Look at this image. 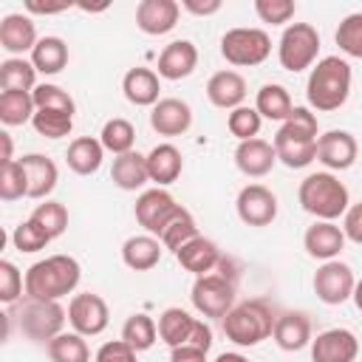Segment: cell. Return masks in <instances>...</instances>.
<instances>
[{"label":"cell","mask_w":362,"mask_h":362,"mask_svg":"<svg viewBox=\"0 0 362 362\" xmlns=\"http://www.w3.org/2000/svg\"><path fill=\"white\" fill-rule=\"evenodd\" d=\"M68 322L82 337H99L110 322V308L99 294L79 291L68 303Z\"/></svg>","instance_id":"obj_12"},{"label":"cell","mask_w":362,"mask_h":362,"mask_svg":"<svg viewBox=\"0 0 362 362\" xmlns=\"http://www.w3.org/2000/svg\"><path fill=\"white\" fill-rule=\"evenodd\" d=\"M274 320H277L274 308L266 300L255 297V300L235 303V308L221 320V328H223L226 339L235 342L238 348H255L272 337Z\"/></svg>","instance_id":"obj_4"},{"label":"cell","mask_w":362,"mask_h":362,"mask_svg":"<svg viewBox=\"0 0 362 362\" xmlns=\"http://www.w3.org/2000/svg\"><path fill=\"white\" fill-rule=\"evenodd\" d=\"M28 221H34L54 240V238H59L68 229V209H65V204L48 198V201H42V204L34 206V212L28 215Z\"/></svg>","instance_id":"obj_39"},{"label":"cell","mask_w":362,"mask_h":362,"mask_svg":"<svg viewBox=\"0 0 362 362\" xmlns=\"http://www.w3.org/2000/svg\"><path fill=\"white\" fill-rule=\"evenodd\" d=\"M351 300H354V305L362 311V280H356V286H354V297H351Z\"/></svg>","instance_id":"obj_57"},{"label":"cell","mask_w":362,"mask_h":362,"mask_svg":"<svg viewBox=\"0 0 362 362\" xmlns=\"http://www.w3.org/2000/svg\"><path fill=\"white\" fill-rule=\"evenodd\" d=\"M122 93L136 107H153L161 93V76L153 68H130L122 76Z\"/></svg>","instance_id":"obj_26"},{"label":"cell","mask_w":362,"mask_h":362,"mask_svg":"<svg viewBox=\"0 0 362 362\" xmlns=\"http://www.w3.org/2000/svg\"><path fill=\"white\" fill-rule=\"evenodd\" d=\"M34 105H37V110H62V113H71V116L76 113L74 96L65 88L54 85V82H40L34 88Z\"/></svg>","instance_id":"obj_43"},{"label":"cell","mask_w":362,"mask_h":362,"mask_svg":"<svg viewBox=\"0 0 362 362\" xmlns=\"http://www.w3.org/2000/svg\"><path fill=\"white\" fill-rule=\"evenodd\" d=\"M31 127L42 139H65L74 130V116L62 110H37L31 119Z\"/></svg>","instance_id":"obj_41"},{"label":"cell","mask_w":362,"mask_h":362,"mask_svg":"<svg viewBox=\"0 0 362 362\" xmlns=\"http://www.w3.org/2000/svg\"><path fill=\"white\" fill-rule=\"evenodd\" d=\"M20 164L28 178V198L48 201V195L57 189V181H59V170H57L54 158H48L45 153H25L20 158Z\"/></svg>","instance_id":"obj_22"},{"label":"cell","mask_w":362,"mask_h":362,"mask_svg":"<svg viewBox=\"0 0 362 362\" xmlns=\"http://www.w3.org/2000/svg\"><path fill=\"white\" fill-rule=\"evenodd\" d=\"M150 127L158 133V136H184L189 127H192V107L178 99V96H167V99H158L153 107H150Z\"/></svg>","instance_id":"obj_17"},{"label":"cell","mask_w":362,"mask_h":362,"mask_svg":"<svg viewBox=\"0 0 362 362\" xmlns=\"http://www.w3.org/2000/svg\"><path fill=\"white\" fill-rule=\"evenodd\" d=\"M272 339L286 354H294V351L308 348L311 339H314L311 337V320H308V314L305 311H283V314H277Z\"/></svg>","instance_id":"obj_20"},{"label":"cell","mask_w":362,"mask_h":362,"mask_svg":"<svg viewBox=\"0 0 362 362\" xmlns=\"http://www.w3.org/2000/svg\"><path fill=\"white\" fill-rule=\"evenodd\" d=\"M354 286H356L354 269L348 263H342L339 257L322 263L314 272V280H311V288H314L317 300L325 303V305H342V303H348L354 297Z\"/></svg>","instance_id":"obj_11"},{"label":"cell","mask_w":362,"mask_h":362,"mask_svg":"<svg viewBox=\"0 0 362 362\" xmlns=\"http://www.w3.org/2000/svg\"><path fill=\"white\" fill-rule=\"evenodd\" d=\"M206 99L221 110H235L246 99V79L238 71H215L206 79Z\"/></svg>","instance_id":"obj_25"},{"label":"cell","mask_w":362,"mask_h":362,"mask_svg":"<svg viewBox=\"0 0 362 362\" xmlns=\"http://www.w3.org/2000/svg\"><path fill=\"white\" fill-rule=\"evenodd\" d=\"M206 354L209 351H201L195 345H181V348H170V362H209Z\"/></svg>","instance_id":"obj_53"},{"label":"cell","mask_w":362,"mask_h":362,"mask_svg":"<svg viewBox=\"0 0 362 362\" xmlns=\"http://www.w3.org/2000/svg\"><path fill=\"white\" fill-rule=\"evenodd\" d=\"M158 339L170 348L195 345L201 351H209L212 348V328L206 325V320L192 317L187 308L170 305L158 314Z\"/></svg>","instance_id":"obj_5"},{"label":"cell","mask_w":362,"mask_h":362,"mask_svg":"<svg viewBox=\"0 0 362 362\" xmlns=\"http://www.w3.org/2000/svg\"><path fill=\"white\" fill-rule=\"evenodd\" d=\"M356 156H359V144H356V136L348 130H325L317 139V161L328 173L351 170Z\"/></svg>","instance_id":"obj_14"},{"label":"cell","mask_w":362,"mask_h":362,"mask_svg":"<svg viewBox=\"0 0 362 362\" xmlns=\"http://www.w3.org/2000/svg\"><path fill=\"white\" fill-rule=\"evenodd\" d=\"M277 133H280V136H288V139H311V141H317V139H320L317 113H314L311 107H294L291 116L280 124Z\"/></svg>","instance_id":"obj_44"},{"label":"cell","mask_w":362,"mask_h":362,"mask_svg":"<svg viewBox=\"0 0 362 362\" xmlns=\"http://www.w3.org/2000/svg\"><path fill=\"white\" fill-rule=\"evenodd\" d=\"M255 110H257L263 119L283 124V122L291 116L294 102H291V93H288L283 85L266 82V85H260V90H257V96H255Z\"/></svg>","instance_id":"obj_32"},{"label":"cell","mask_w":362,"mask_h":362,"mask_svg":"<svg viewBox=\"0 0 362 362\" xmlns=\"http://www.w3.org/2000/svg\"><path fill=\"white\" fill-rule=\"evenodd\" d=\"M277 164V153L274 144L266 139H249V141H238L235 147V167L246 175V178H263L272 173V167Z\"/></svg>","instance_id":"obj_21"},{"label":"cell","mask_w":362,"mask_h":362,"mask_svg":"<svg viewBox=\"0 0 362 362\" xmlns=\"http://www.w3.org/2000/svg\"><path fill=\"white\" fill-rule=\"evenodd\" d=\"M48 243H51V238H48L34 221H23V223H17L14 232H11V246H14L20 255H34V252L45 249Z\"/></svg>","instance_id":"obj_48"},{"label":"cell","mask_w":362,"mask_h":362,"mask_svg":"<svg viewBox=\"0 0 362 362\" xmlns=\"http://www.w3.org/2000/svg\"><path fill=\"white\" fill-rule=\"evenodd\" d=\"M178 14L181 3L175 0H141L136 6V25L150 37H161L178 25Z\"/></svg>","instance_id":"obj_19"},{"label":"cell","mask_w":362,"mask_h":362,"mask_svg":"<svg viewBox=\"0 0 362 362\" xmlns=\"http://www.w3.org/2000/svg\"><path fill=\"white\" fill-rule=\"evenodd\" d=\"M235 209L246 226H269L277 218V195L263 184H246L235 198Z\"/></svg>","instance_id":"obj_13"},{"label":"cell","mask_w":362,"mask_h":362,"mask_svg":"<svg viewBox=\"0 0 362 362\" xmlns=\"http://www.w3.org/2000/svg\"><path fill=\"white\" fill-rule=\"evenodd\" d=\"M161 252H164V243L156 238V235H130L124 243H122V263L133 272H150L158 266L161 260Z\"/></svg>","instance_id":"obj_28"},{"label":"cell","mask_w":362,"mask_h":362,"mask_svg":"<svg viewBox=\"0 0 362 362\" xmlns=\"http://www.w3.org/2000/svg\"><path fill=\"white\" fill-rule=\"evenodd\" d=\"M351 82H354V71H351L348 59H342L337 54L317 59V65L311 68L308 82H305L308 107L320 110V113L339 110L351 96Z\"/></svg>","instance_id":"obj_1"},{"label":"cell","mask_w":362,"mask_h":362,"mask_svg":"<svg viewBox=\"0 0 362 362\" xmlns=\"http://www.w3.org/2000/svg\"><path fill=\"white\" fill-rule=\"evenodd\" d=\"M195 68H198V48H195L192 40L167 42L161 48V54H158V62H156V74L161 79H170V82L187 79Z\"/></svg>","instance_id":"obj_18"},{"label":"cell","mask_w":362,"mask_h":362,"mask_svg":"<svg viewBox=\"0 0 362 362\" xmlns=\"http://www.w3.org/2000/svg\"><path fill=\"white\" fill-rule=\"evenodd\" d=\"M110 181H113L119 189H124V192H136V189H141V187L150 181V173H147V156H141L139 150L113 156Z\"/></svg>","instance_id":"obj_29"},{"label":"cell","mask_w":362,"mask_h":362,"mask_svg":"<svg viewBox=\"0 0 362 362\" xmlns=\"http://www.w3.org/2000/svg\"><path fill=\"white\" fill-rule=\"evenodd\" d=\"M99 141L107 153L113 156H122V153H130L133 144H136V127L122 119V116H113L102 124V133H99Z\"/></svg>","instance_id":"obj_38"},{"label":"cell","mask_w":362,"mask_h":362,"mask_svg":"<svg viewBox=\"0 0 362 362\" xmlns=\"http://www.w3.org/2000/svg\"><path fill=\"white\" fill-rule=\"evenodd\" d=\"M93 362H139V354L124 339H110L96 351Z\"/></svg>","instance_id":"obj_50"},{"label":"cell","mask_w":362,"mask_h":362,"mask_svg":"<svg viewBox=\"0 0 362 362\" xmlns=\"http://www.w3.org/2000/svg\"><path fill=\"white\" fill-rule=\"evenodd\" d=\"M189 300L204 320H223L235 308V277L223 272L195 277Z\"/></svg>","instance_id":"obj_8"},{"label":"cell","mask_w":362,"mask_h":362,"mask_svg":"<svg viewBox=\"0 0 362 362\" xmlns=\"http://www.w3.org/2000/svg\"><path fill=\"white\" fill-rule=\"evenodd\" d=\"M31 65L37 68V74H45V76L59 74L68 65V42L57 34L40 37V42L31 51Z\"/></svg>","instance_id":"obj_31"},{"label":"cell","mask_w":362,"mask_h":362,"mask_svg":"<svg viewBox=\"0 0 362 362\" xmlns=\"http://www.w3.org/2000/svg\"><path fill=\"white\" fill-rule=\"evenodd\" d=\"M272 144H274L277 161L286 164L288 170H303L317 158V141L311 139H288V136L274 133Z\"/></svg>","instance_id":"obj_33"},{"label":"cell","mask_w":362,"mask_h":362,"mask_svg":"<svg viewBox=\"0 0 362 362\" xmlns=\"http://www.w3.org/2000/svg\"><path fill=\"white\" fill-rule=\"evenodd\" d=\"M297 201L303 212L314 215L317 221H337L339 215L348 212L351 206V192L348 187L328 170L308 173L300 187H297Z\"/></svg>","instance_id":"obj_3"},{"label":"cell","mask_w":362,"mask_h":362,"mask_svg":"<svg viewBox=\"0 0 362 362\" xmlns=\"http://www.w3.org/2000/svg\"><path fill=\"white\" fill-rule=\"evenodd\" d=\"M181 170H184V156L175 144L161 141L147 153V173H150V181L156 187L175 184L181 178Z\"/></svg>","instance_id":"obj_27"},{"label":"cell","mask_w":362,"mask_h":362,"mask_svg":"<svg viewBox=\"0 0 362 362\" xmlns=\"http://www.w3.org/2000/svg\"><path fill=\"white\" fill-rule=\"evenodd\" d=\"M65 320H68V311L59 305V300L23 297V305H20V331L28 339L48 345L57 334H62Z\"/></svg>","instance_id":"obj_9"},{"label":"cell","mask_w":362,"mask_h":362,"mask_svg":"<svg viewBox=\"0 0 362 362\" xmlns=\"http://www.w3.org/2000/svg\"><path fill=\"white\" fill-rule=\"evenodd\" d=\"M345 240L348 238H345L342 226H337L334 221H314L303 235V249L308 257L328 263V260L339 257V252L345 249Z\"/></svg>","instance_id":"obj_16"},{"label":"cell","mask_w":362,"mask_h":362,"mask_svg":"<svg viewBox=\"0 0 362 362\" xmlns=\"http://www.w3.org/2000/svg\"><path fill=\"white\" fill-rule=\"evenodd\" d=\"M175 260L181 263L184 272H189L195 277H204V274H212L215 266H221L223 255H221V249H218L215 240L198 235V238H192L187 246H181L175 252Z\"/></svg>","instance_id":"obj_24"},{"label":"cell","mask_w":362,"mask_h":362,"mask_svg":"<svg viewBox=\"0 0 362 362\" xmlns=\"http://www.w3.org/2000/svg\"><path fill=\"white\" fill-rule=\"evenodd\" d=\"M192 238H198V223H195V218L189 215V209H181L170 223H167V229L161 232V243H164V249H170L173 255L181 249V246H187Z\"/></svg>","instance_id":"obj_40"},{"label":"cell","mask_w":362,"mask_h":362,"mask_svg":"<svg viewBox=\"0 0 362 362\" xmlns=\"http://www.w3.org/2000/svg\"><path fill=\"white\" fill-rule=\"evenodd\" d=\"M0 88L3 90H28L34 93L37 88V68L31 59L23 57H8L0 62Z\"/></svg>","instance_id":"obj_36"},{"label":"cell","mask_w":362,"mask_h":362,"mask_svg":"<svg viewBox=\"0 0 362 362\" xmlns=\"http://www.w3.org/2000/svg\"><path fill=\"white\" fill-rule=\"evenodd\" d=\"M37 42V25L28 14H6L0 20V48L8 51L11 57H23L25 51L31 54Z\"/></svg>","instance_id":"obj_23"},{"label":"cell","mask_w":362,"mask_h":362,"mask_svg":"<svg viewBox=\"0 0 362 362\" xmlns=\"http://www.w3.org/2000/svg\"><path fill=\"white\" fill-rule=\"evenodd\" d=\"M45 351H48V359L51 362H90V348H88L85 337L76 334V331L57 334L45 345Z\"/></svg>","instance_id":"obj_37"},{"label":"cell","mask_w":362,"mask_h":362,"mask_svg":"<svg viewBox=\"0 0 362 362\" xmlns=\"http://www.w3.org/2000/svg\"><path fill=\"white\" fill-rule=\"evenodd\" d=\"M215 362H249V359L243 354H238V351H223V354L215 356Z\"/></svg>","instance_id":"obj_56"},{"label":"cell","mask_w":362,"mask_h":362,"mask_svg":"<svg viewBox=\"0 0 362 362\" xmlns=\"http://www.w3.org/2000/svg\"><path fill=\"white\" fill-rule=\"evenodd\" d=\"M23 297H25V274L11 260H0V303L14 305Z\"/></svg>","instance_id":"obj_47"},{"label":"cell","mask_w":362,"mask_h":362,"mask_svg":"<svg viewBox=\"0 0 362 362\" xmlns=\"http://www.w3.org/2000/svg\"><path fill=\"white\" fill-rule=\"evenodd\" d=\"M37 113L34 93L28 90H0V122L6 127H17L31 122Z\"/></svg>","instance_id":"obj_35"},{"label":"cell","mask_w":362,"mask_h":362,"mask_svg":"<svg viewBox=\"0 0 362 362\" xmlns=\"http://www.w3.org/2000/svg\"><path fill=\"white\" fill-rule=\"evenodd\" d=\"M339 51L345 57H354V59H362V11H354L348 14L339 25H337V34H334Z\"/></svg>","instance_id":"obj_45"},{"label":"cell","mask_w":362,"mask_h":362,"mask_svg":"<svg viewBox=\"0 0 362 362\" xmlns=\"http://www.w3.org/2000/svg\"><path fill=\"white\" fill-rule=\"evenodd\" d=\"M65 8H71V3H57V6L34 3V0L25 3V11H31V14H59V11H65Z\"/></svg>","instance_id":"obj_54"},{"label":"cell","mask_w":362,"mask_h":362,"mask_svg":"<svg viewBox=\"0 0 362 362\" xmlns=\"http://www.w3.org/2000/svg\"><path fill=\"white\" fill-rule=\"evenodd\" d=\"M181 8L195 17H209L221 11V0H181Z\"/></svg>","instance_id":"obj_52"},{"label":"cell","mask_w":362,"mask_h":362,"mask_svg":"<svg viewBox=\"0 0 362 362\" xmlns=\"http://www.w3.org/2000/svg\"><path fill=\"white\" fill-rule=\"evenodd\" d=\"M65 161L76 175H93V173H99V167L105 161V147L93 136H79L68 144Z\"/></svg>","instance_id":"obj_30"},{"label":"cell","mask_w":362,"mask_h":362,"mask_svg":"<svg viewBox=\"0 0 362 362\" xmlns=\"http://www.w3.org/2000/svg\"><path fill=\"white\" fill-rule=\"evenodd\" d=\"M119 339H124L136 354L150 351V348L156 345V339H158V322H156L150 314L136 311V314H130V317L124 320Z\"/></svg>","instance_id":"obj_34"},{"label":"cell","mask_w":362,"mask_h":362,"mask_svg":"<svg viewBox=\"0 0 362 362\" xmlns=\"http://www.w3.org/2000/svg\"><path fill=\"white\" fill-rule=\"evenodd\" d=\"M181 209H184V206H181L164 187H153V189H144V192L136 198L133 215H136L139 226H141L147 235L161 238V232L167 229V223H170Z\"/></svg>","instance_id":"obj_10"},{"label":"cell","mask_w":362,"mask_h":362,"mask_svg":"<svg viewBox=\"0 0 362 362\" xmlns=\"http://www.w3.org/2000/svg\"><path fill=\"white\" fill-rule=\"evenodd\" d=\"M297 6L291 0H255V14L269 25H288Z\"/></svg>","instance_id":"obj_49"},{"label":"cell","mask_w":362,"mask_h":362,"mask_svg":"<svg viewBox=\"0 0 362 362\" xmlns=\"http://www.w3.org/2000/svg\"><path fill=\"white\" fill-rule=\"evenodd\" d=\"M342 232L351 243H359L362 246V201L351 204L348 212L342 215Z\"/></svg>","instance_id":"obj_51"},{"label":"cell","mask_w":362,"mask_h":362,"mask_svg":"<svg viewBox=\"0 0 362 362\" xmlns=\"http://www.w3.org/2000/svg\"><path fill=\"white\" fill-rule=\"evenodd\" d=\"M260 124H263V116H260L255 107H249V105H240V107L229 110V116H226V127H229V133H232L238 141L257 139Z\"/></svg>","instance_id":"obj_46"},{"label":"cell","mask_w":362,"mask_h":362,"mask_svg":"<svg viewBox=\"0 0 362 362\" xmlns=\"http://www.w3.org/2000/svg\"><path fill=\"white\" fill-rule=\"evenodd\" d=\"M359 339L348 328H328L311 339V362H356Z\"/></svg>","instance_id":"obj_15"},{"label":"cell","mask_w":362,"mask_h":362,"mask_svg":"<svg viewBox=\"0 0 362 362\" xmlns=\"http://www.w3.org/2000/svg\"><path fill=\"white\" fill-rule=\"evenodd\" d=\"M272 54V37L263 28L240 25L221 37V57L235 68H255Z\"/></svg>","instance_id":"obj_7"},{"label":"cell","mask_w":362,"mask_h":362,"mask_svg":"<svg viewBox=\"0 0 362 362\" xmlns=\"http://www.w3.org/2000/svg\"><path fill=\"white\" fill-rule=\"evenodd\" d=\"M82 280V266L71 255H51L25 269V297L34 300H62L76 291Z\"/></svg>","instance_id":"obj_2"},{"label":"cell","mask_w":362,"mask_h":362,"mask_svg":"<svg viewBox=\"0 0 362 362\" xmlns=\"http://www.w3.org/2000/svg\"><path fill=\"white\" fill-rule=\"evenodd\" d=\"M320 54V31L311 23H288L277 42V59L283 71L300 74L317 65Z\"/></svg>","instance_id":"obj_6"},{"label":"cell","mask_w":362,"mask_h":362,"mask_svg":"<svg viewBox=\"0 0 362 362\" xmlns=\"http://www.w3.org/2000/svg\"><path fill=\"white\" fill-rule=\"evenodd\" d=\"M0 141H3V164L14 161V144H11V136H8L6 130L0 133Z\"/></svg>","instance_id":"obj_55"},{"label":"cell","mask_w":362,"mask_h":362,"mask_svg":"<svg viewBox=\"0 0 362 362\" xmlns=\"http://www.w3.org/2000/svg\"><path fill=\"white\" fill-rule=\"evenodd\" d=\"M0 198L6 204L28 198V178H25V170H23L20 158H14L8 164H0Z\"/></svg>","instance_id":"obj_42"}]
</instances>
